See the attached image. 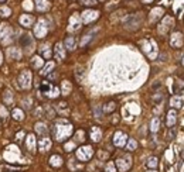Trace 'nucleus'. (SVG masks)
Instances as JSON below:
<instances>
[{
	"label": "nucleus",
	"instance_id": "2",
	"mask_svg": "<svg viewBox=\"0 0 184 172\" xmlns=\"http://www.w3.org/2000/svg\"><path fill=\"white\" fill-rule=\"evenodd\" d=\"M116 138H115V144H116V145H123V143H125V134H123V133H118V134H116Z\"/></svg>",
	"mask_w": 184,
	"mask_h": 172
},
{
	"label": "nucleus",
	"instance_id": "4",
	"mask_svg": "<svg viewBox=\"0 0 184 172\" xmlns=\"http://www.w3.org/2000/svg\"><path fill=\"white\" fill-rule=\"evenodd\" d=\"M169 117H170V121H169V123H167V124H169L170 127H173L174 121H176V112H174V110H170V113H169Z\"/></svg>",
	"mask_w": 184,
	"mask_h": 172
},
{
	"label": "nucleus",
	"instance_id": "5",
	"mask_svg": "<svg viewBox=\"0 0 184 172\" xmlns=\"http://www.w3.org/2000/svg\"><path fill=\"white\" fill-rule=\"evenodd\" d=\"M159 124H160L159 119H153V121H151V131H157V130H159Z\"/></svg>",
	"mask_w": 184,
	"mask_h": 172
},
{
	"label": "nucleus",
	"instance_id": "10",
	"mask_svg": "<svg viewBox=\"0 0 184 172\" xmlns=\"http://www.w3.org/2000/svg\"><path fill=\"white\" fill-rule=\"evenodd\" d=\"M106 172H115V168H113V165L109 164L108 165V168H106Z\"/></svg>",
	"mask_w": 184,
	"mask_h": 172
},
{
	"label": "nucleus",
	"instance_id": "11",
	"mask_svg": "<svg viewBox=\"0 0 184 172\" xmlns=\"http://www.w3.org/2000/svg\"><path fill=\"white\" fill-rule=\"evenodd\" d=\"M147 172H156V171H147Z\"/></svg>",
	"mask_w": 184,
	"mask_h": 172
},
{
	"label": "nucleus",
	"instance_id": "7",
	"mask_svg": "<svg viewBox=\"0 0 184 172\" xmlns=\"http://www.w3.org/2000/svg\"><path fill=\"white\" fill-rule=\"evenodd\" d=\"M181 100H178V99H176V97H174L173 100H171V106L173 107H181Z\"/></svg>",
	"mask_w": 184,
	"mask_h": 172
},
{
	"label": "nucleus",
	"instance_id": "9",
	"mask_svg": "<svg viewBox=\"0 0 184 172\" xmlns=\"http://www.w3.org/2000/svg\"><path fill=\"white\" fill-rule=\"evenodd\" d=\"M109 106H106L105 107V112H112V110L115 109V103H108Z\"/></svg>",
	"mask_w": 184,
	"mask_h": 172
},
{
	"label": "nucleus",
	"instance_id": "3",
	"mask_svg": "<svg viewBox=\"0 0 184 172\" xmlns=\"http://www.w3.org/2000/svg\"><path fill=\"white\" fill-rule=\"evenodd\" d=\"M157 158L156 157H151V158H149V161H147V168H156L157 167Z\"/></svg>",
	"mask_w": 184,
	"mask_h": 172
},
{
	"label": "nucleus",
	"instance_id": "8",
	"mask_svg": "<svg viewBox=\"0 0 184 172\" xmlns=\"http://www.w3.org/2000/svg\"><path fill=\"white\" fill-rule=\"evenodd\" d=\"M136 145H137V144H136V141H133V140H130V141H129V145H128V148H129V150H130V151H133V150H135V148H136Z\"/></svg>",
	"mask_w": 184,
	"mask_h": 172
},
{
	"label": "nucleus",
	"instance_id": "1",
	"mask_svg": "<svg viewBox=\"0 0 184 172\" xmlns=\"http://www.w3.org/2000/svg\"><path fill=\"white\" fill-rule=\"evenodd\" d=\"M91 155H92L91 147H86V151H84V148H81V150L78 151V158H79V159H88Z\"/></svg>",
	"mask_w": 184,
	"mask_h": 172
},
{
	"label": "nucleus",
	"instance_id": "6",
	"mask_svg": "<svg viewBox=\"0 0 184 172\" xmlns=\"http://www.w3.org/2000/svg\"><path fill=\"white\" fill-rule=\"evenodd\" d=\"M65 44H67V47H68V49H74V38H67V41H65Z\"/></svg>",
	"mask_w": 184,
	"mask_h": 172
}]
</instances>
